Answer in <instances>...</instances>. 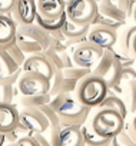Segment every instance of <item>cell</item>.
Segmentation results:
<instances>
[{"label": "cell", "mask_w": 136, "mask_h": 146, "mask_svg": "<svg viewBox=\"0 0 136 146\" xmlns=\"http://www.w3.org/2000/svg\"><path fill=\"white\" fill-rule=\"evenodd\" d=\"M119 6L122 7V10L126 13L127 17H132L133 15V9L136 6V0H117Z\"/></svg>", "instance_id": "29"}, {"label": "cell", "mask_w": 136, "mask_h": 146, "mask_svg": "<svg viewBox=\"0 0 136 146\" xmlns=\"http://www.w3.org/2000/svg\"><path fill=\"white\" fill-rule=\"evenodd\" d=\"M63 73H64V76L67 78H70V79H75L78 82H80L83 78L89 76L90 73H92V69H88V67H80V66H70V67H66L63 69Z\"/></svg>", "instance_id": "24"}, {"label": "cell", "mask_w": 136, "mask_h": 146, "mask_svg": "<svg viewBox=\"0 0 136 146\" xmlns=\"http://www.w3.org/2000/svg\"><path fill=\"white\" fill-rule=\"evenodd\" d=\"M64 2H66V5H67V3H69V2H70V0H64Z\"/></svg>", "instance_id": "36"}, {"label": "cell", "mask_w": 136, "mask_h": 146, "mask_svg": "<svg viewBox=\"0 0 136 146\" xmlns=\"http://www.w3.org/2000/svg\"><path fill=\"white\" fill-rule=\"evenodd\" d=\"M88 42L100 47V49H112L115 47L117 42V32L113 29H109L106 26L95 25L90 26V30L88 33Z\"/></svg>", "instance_id": "11"}, {"label": "cell", "mask_w": 136, "mask_h": 146, "mask_svg": "<svg viewBox=\"0 0 136 146\" xmlns=\"http://www.w3.org/2000/svg\"><path fill=\"white\" fill-rule=\"evenodd\" d=\"M20 125L32 135L44 133L50 129V123L40 108H22L20 109Z\"/></svg>", "instance_id": "9"}, {"label": "cell", "mask_w": 136, "mask_h": 146, "mask_svg": "<svg viewBox=\"0 0 136 146\" xmlns=\"http://www.w3.org/2000/svg\"><path fill=\"white\" fill-rule=\"evenodd\" d=\"M99 108L116 110V112H119L125 119L127 117V110H129V109H127V106H126V102H125L122 98H119L117 95H115V93H109V95L105 98V100L102 102V105H100Z\"/></svg>", "instance_id": "21"}, {"label": "cell", "mask_w": 136, "mask_h": 146, "mask_svg": "<svg viewBox=\"0 0 136 146\" xmlns=\"http://www.w3.org/2000/svg\"><path fill=\"white\" fill-rule=\"evenodd\" d=\"M102 54H103V49H100L86 40V42L75 46V49L72 52V60L76 66L93 69V66L99 62Z\"/></svg>", "instance_id": "10"}, {"label": "cell", "mask_w": 136, "mask_h": 146, "mask_svg": "<svg viewBox=\"0 0 136 146\" xmlns=\"http://www.w3.org/2000/svg\"><path fill=\"white\" fill-rule=\"evenodd\" d=\"M17 0H0V13L10 15L16 6Z\"/></svg>", "instance_id": "30"}, {"label": "cell", "mask_w": 136, "mask_h": 146, "mask_svg": "<svg viewBox=\"0 0 136 146\" xmlns=\"http://www.w3.org/2000/svg\"><path fill=\"white\" fill-rule=\"evenodd\" d=\"M10 16L16 25H33L37 16L36 0H17Z\"/></svg>", "instance_id": "13"}, {"label": "cell", "mask_w": 136, "mask_h": 146, "mask_svg": "<svg viewBox=\"0 0 136 146\" xmlns=\"http://www.w3.org/2000/svg\"><path fill=\"white\" fill-rule=\"evenodd\" d=\"M23 72H34L39 75L47 78L49 80L53 79L54 76V66L52 64V62L46 57L44 53H37V54H30L26 57L25 63H23Z\"/></svg>", "instance_id": "12"}, {"label": "cell", "mask_w": 136, "mask_h": 146, "mask_svg": "<svg viewBox=\"0 0 136 146\" xmlns=\"http://www.w3.org/2000/svg\"><path fill=\"white\" fill-rule=\"evenodd\" d=\"M56 113L63 126H82L89 119L90 108L82 105L76 96L67 95L62 105L56 109Z\"/></svg>", "instance_id": "4"}, {"label": "cell", "mask_w": 136, "mask_h": 146, "mask_svg": "<svg viewBox=\"0 0 136 146\" xmlns=\"http://www.w3.org/2000/svg\"><path fill=\"white\" fill-rule=\"evenodd\" d=\"M122 70H123V64L119 62V59L116 57V54L113 52V47H112V49H105L103 50V54L99 59V62L93 66L92 73L103 78L107 88H109V90H110L117 83Z\"/></svg>", "instance_id": "5"}, {"label": "cell", "mask_w": 136, "mask_h": 146, "mask_svg": "<svg viewBox=\"0 0 136 146\" xmlns=\"http://www.w3.org/2000/svg\"><path fill=\"white\" fill-rule=\"evenodd\" d=\"M20 125V113L13 103L0 102V133H9Z\"/></svg>", "instance_id": "14"}, {"label": "cell", "mask_w": 136, "mask_h": 146, "mask_svg": "<svg viewBox=\"0 0 136 146\" xmlns=\"http://www.w3.org/2000/svg\"><path fill=\"white\" fill-rule=\"evenodd\" d=\"M52 146H86L80 126H57L50 127Z\"/></svg>", "instance_id": "8"}, {"label": "cell", "mask_w": 136, "mask_h": 146, "mask_svg": "<svg viewBox=\"0 0 136 146\" xmlns=\"http://www.w3.org/2000/svg\"><path fill=\"white\" fill-rule=\"evenodd\" d=\"M33 136L36 137V140L39 142V145H40V146H52L50 136L47 137V136H46V132H44V133H34Z\"/></svg>", "instance_id": "32"}, {"label": "cell", "mask_w": 136, "mask_h": 146, "mask_svg": "<svg viewBox=\"0 0 136 146\" xmlns=\"http://www.w3.org/2000/svg\"><path fill=\"white\" fill-rule=\"evenodd\" d=\"M90 30V25H78L73 23L72 20L66 19L63 27H62V33L66 37V44H80L83 42L88 40V33Z\"/></svg>", "instance_id": "16"}, {"label": "cell", "mask_w": 136, "mask_h": 146, "mask_svg": "<svg viewBox=\"0 0 136 146\" xmlns=\"http://www.w3.org/2000/svg\"><path fill=\"white\" fill-rule=\"evenodd\" d=\"M126 119L116 110L98 108L96 113L89 120L92 129L105 139H112L125 129Z\"/></svg>", "instance_id": "3"}, {"label": "cell", "mask_w": 136, "mask_h": 146, "mask_svg": "<svg viewBox=\"0 0 136 146\" xmlns=\"http://www.w3.org/2000/svg\"><path fill=\"white\" fill-rule=\"evenodd\" d=\"M17 90L22 96H33L49 93L50 80L34 72H23L17 80Z\"/></svg>", "instance_id": "7"}, {"label": "cell", "mask_w": 136, "mask_h": 146, "mask_svg": "<svg viewBox=\"0 0 136 146\" xmlns=\"http://www.w3.org/2000/svg\"><path fill=\"white\" fill-rule=\"evenodd\" d=\"M52 99L50 93H43V95H33V96H22L19 103L22 108H40L46 103H49Z\"/></svg>", "instance_id": "22"}, {"label": "cell", "mask_w": 136, "mask_h": 146, "mask_svg": "<svg viewBox=\"0 0 136 146\" xmlns=\"http://www.w3.org/2000/svg\"><path fill=\"white\" fill-rule=\"evenodd\" d=\"M132 19H133V22H135V25H136V6H135V9H133V15H132Z\"/></svg>", "instance_id": "34"}, {"label": "cell", "mask_w": 136, "mask_h": 146, "mask_svg": "<svg viewBox=\"0 0 136 146\" xmlns=\"http://www.w3.org/2000/svg\"><path fill=\"white\" fill-rule=\"evenodd\" d=\"M109 146H136V142L126 133V130L123 129L120 133H117L115 137L110 139Z\"/></svg>", "instance_id": "26"}, {"label": "cell", "mask_w": 136, "mask_h": 146, "mask_svg": "<svg viewBox=\"0 0 136 146\" xmlns=\"http://www.w3.org/2000/svg\"><path fill=\"white\" fill-rule=\"evenodd\" d=\"M52 37L49 32L40 27L36 22L33 25H17L16 43L27 54L44 53L50 46Z\"/></svg>", "instance_id": "1"}, {"label": "cell", "mask_w": 136, "mask_h": 146, "mask_svg": "<svg viewBox=\"0 0 136 146\" xmlns=\"http://www.w3.org/2000/svg\"><path fill=\"white\" fill-rule=\"evenodd\" d=\"M6 146H20V145H19L17 142H12V143H7Z\"/></svg>", "instance_id": "35"}, {"label": "cell", "mask_w": 136, "mask_h": 146, "mask_svg": "<svg viewBox=\"0 0 136 146\" xmlns=\"http://www.w3.org/2000/svg\"><path fill=\"white\" fill-rule=\"evenodd\" d=\"M135 35H136V25H132L129 27L123 26V33L120 36L117 35V42H116L113 49L117 53H122V54L133 57V54H132V42H133Z\"/></svg>", "instance_id": "19"}, {"label": "cell", "mask_w": 136, "mask_h": 146, "mask_svg": "<svg viewBox=\"0 0 136 146\" xmlns=\"http://www.w3.org/2000/svg\"><path fill=\"white\" fill-rule=\"evenodd\" d=\"M125 130L136 142V113H132V117L125 122Z\"/></svg>", "instance_id": "28"}, {"label": "cell", "mask_w": 136, "mask_h": 146, "mask_svg": "<svg viewBox=\"0 0 136 146\" xmlns=\"http://www.w3.org/2000/svg\"><path fill=\"white\" fill-rule=\"evenodd\" d=\"M66 19H67L66 13H64L60 19H56V20H44V19H42L40 16H36V23H37L40 27H43L46 32H49V33H50V32L62 30V27H63V25H64Z\"/></svg>", "instance_id": "23"}, {"label": "cell", "mask_w": 136, "mask_h": 146, "mask_svg": "<svg viewBox=\"0 0 136 146\" xmlns=\"http://www.w3.org/2000/svg\"><path fill=\"white\" fill-rule=\"evenodd\" d=\"M15 85L12 83H0V102L12 103L15 99Z\"/></svg>", "instance_id": "27"}, {"label": "cell", "mask_w": 136, "mask_h": 146, "mask_svg": "<svg viewBox=\"0 0 136 146\" xmlns=\"http://www.w3.org/2000/svg\"><path fill=\"white\" fill-rule=\"evenodd\" d=\"M36 6L37 16L44 20H56L66 13L64 0H36Z\"/></svg>", "instance_id": "15"}, {"label": "cell", "mask_w": 136, "mask_h": 146, "mask_svg": "<svg viewBox=\"0 0 136 146\" xmlns=\"http://www.w3.org/2000/svg\"><path fill=\"white\" fill-rule=\"evenodd\" d=\"M132 54H133V57L136 59V35H135V37H133V42H132Z\"/></svg>", "instance_id": "33"}, {"label": "cell", "mask_w": 136, "mask_h": 146, "mask_svg": "<svg viewBox=\"0 0 136 146\" xmlns=\"http://www.w3.org/2000/svg\"><path fill=\"white\" fill-rule=\"evenodd\" d=\"M17 143H19L20 146H40L39 142L36 140V137H34L33 135H25V136H22V137L17 140Z\"/></svg>", "instance_id": "31"}, {"label": "cell", "mask_w": 136, "mask_h": 146, "mask_svg": "<svg viewBox=\"0 0 136 146\" xmlns=\"http://www.w3.org/2000/svg\"><path fill=\"white\" fill-rule=\"evenodd\" d=\"M17 25L10 15L0 13V46H9L16 40Z\"/></svg>", "instance_id": "17"}, {"label": "cell", "mask_w": 136, "mask_h": 146, "mask_svg": "<svg viewBox=\"0 0 136 146\" xmlns=\"http://www.w3.org/2000/svg\"><path fill=\"white\" fill-rule=\"evenodd\" d=\"M95 25L106 26V27L113 29V30H116V32H119V30H120V29L125 26L123 23H119V22H116V20H113V19H109V17L103 16L102 13H99V10H98V13H96V16H95L93 22L90 23V26H95Z\"/></svg>", "instance_id": "25"}, {"label": "cell", "mask_w": 136, "mask_h": 146, "mask_svg": "<svg viewBox=\"0 0 136 146\" xmlns=\"http://www.w3.org/2000/svg\"><path fill=\"white\" fill-rule=\"evenodd\" d=\"M98 3H99V0H98Z\"/></svg>", "instance_id": "38"}, {"label": "cell", "mask_w": 136, "mask_h": 146, "mask_svg": "<svg viewBox=\"0 0 136 146\" xmlns=\"http://www.w3.org/2000/svg\"><path fill=\"white\" fill-rule=\"evenodd\" d=\"M107 95H109V88L105 79L98 75H93V73H90L89 76L83 78L79 82L76 92H75L76 99L82 105L90 109L99 108Z\"/></svg>", "instance_id": "2"}, {"label": "cell", "mask_w": 136, "mask_h": 146, "mask_svg": "<svg viewBox=\"0 0 136 146\" xmlns=\"http://www.w3.org/2000/svg\"><path fill=\"white\" fill-rule=\"evenodd\" d=\"M98 10L99 13H102L103 16L109 17V19H113L119 23H126V13L122 10V7L119 6L117 0H99L98 3Z\"/></svg>", "instance_id": "18"}, {"label": "cell", "mask_w": 136, "mask_h": 146, "mask_svg": "<svg viewBox=\"0 0 136 146\" xmlns=\"http://www.w3.org/2000/svg\"><path fill=\"white\" fill-rule=\"evenodd\" d=\"M82 129V133H83V139H85V143L86 146H109L110 143V139H105L102 136H99L90 126V123H85L80 126Z\"/></svg>", "instance_id": "20"}, {"label": "cell", "mask_w": 136, "mask_h": 146, "mask_svg": "<svg viewBox=\"0 0 136 146\" xmlns=\"http://www.w3.org/2000/svg\"><path fill=\"white\" fill-rule=\"evenodd\" d=\"M98 13V0H70L66 5V16L78 25H90Z\"/></svg>", "instance_id": "6"}, {"label": "cell", "mask_w": 136, "mask_h": 146, "mask_svg": "<svg viewBox=\"0 0 136 146\" xmlns=\"http://www.w3.org/2000/svg\"><path fill=\"white\" fill-rule=\"evenodd\" d=\"M135 83H136V79H135Z\"/></svg>", "instance_id": "37"}]
</instances>
